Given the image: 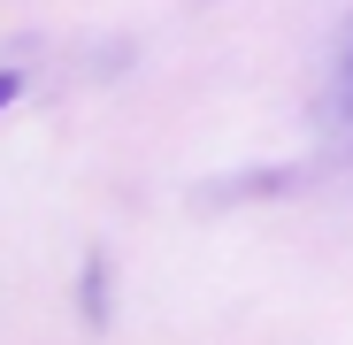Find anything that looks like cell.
I'll return each instance as SVG.
<instances>
[{
  "instance_id": "cell-2",
  "label": "cell",
  "mask_w": 353,
  "mask_h": 345,
  "mask_svg": "<svg viewBox=\"0 0 353 345\" xmlns=\"http://www.w3.org/2000/svg\"><path fill=\"white\" fill-rule=\"evenodd\" d=\"M16 92H23V77H16V70H0V107H8Z\"/></svg>"
},
{
  "instance_id": "cell-1",
  "label": "cell",
  "mask_w": 353,
  "mask_h": 345,
  "mask_svg": "<svg viewBox=\"0 0 353 345\" xmlns=\"http://www.w3.org/2000/svg\"><path fill=\"white\" fill-rule=\"evenodd\" d=\"M338 115H345V131H353V39H345V62H338Z\"/></svg>"
}]
</instances>
